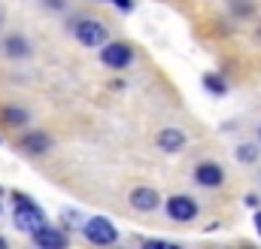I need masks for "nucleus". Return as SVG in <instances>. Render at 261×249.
I'll return each instance as SVG.
<instances>
[{"instance_id":"1","label":"nucleus","mask_w":261,"mask_h":249,"mask_svg":"<svg viewBox=\"0 0 261 249\" xmlns=\"http://www.w3.org/2000/svg\"><path fill=\"white\" fill-rule=\"evenodd\" d=\"M15 197V213H12V222H15V228L18 231H24V234H31V231H37L40 225H46V216H43V210L34 204V201H28L24 194H12Z\"/></svg>"},{"instance_id":"2","label":"nucleus","mask_w":261,"mask_h":249,"mask_svg":"<svg viewBox=\"0 0 261 249\" xmlns=\"http://www.w3.org/2000/svg\"><path fill=\"white\" fill-rule=\"evenodd\" d=\"M73 34H76V40H79L82 46H88V49L103 46V43H107V37H110L107 24H103V21H97V18H82V21H76Z\"/></svg>"},{"instance_id":"3","label":"nucleus","mask_w":261,"mask_h":249,"mask_svg":"<svg viewBox=\"0 0 261 249\" xmlns=\"http://www.w3.org/2000/svg\"><path fill=\"white\" fill-rule=\"evenodd\" d=\"M82 231H85V240H88V243H97V246H110V243H116V240H119L116 225H113L110 219H103V216L88 219Z\"/></svg>"},{"instance_id":"4","label":"nucleus","mask_w":261,"mask_h":249,"mask_svg":"<svg viewBox=\"0 0 261 249\" xmlns=\"http://www.w3.org/2000/svg\"><path fill=\"white\" fill-rule=\"evenodd\" d=\"M100 61L107 64V67H113V70H125L134 61V49H130L128 43H103Z\"/></svg>"},{"instance_id":"5","label":"nucleus","mask_w":261,"mask_h":249,"mask_svg":"<svg viewBox=\"0 0 261 249\" xmlns=\"http://www.w3.org/2000/svg\"><path fill=\"white\" fill-rule=\"evenodd\" d=\"M167 216L173 219V222H192L197 216V204L195 197H189V194H173V197H167Z\"/></svg>"},{"instance_id":"6","label":"nucleus","mask_w":261,"mask_h":249,"mask_svg":"<svg viewBox=\"0 0 261 249\" xmlns=\"http://www.w3.org/2000/svg\"><path fill=\"white\" fill-rule=\"evenodd\" d=\"M195 183L203 188H219L225 183V170L216 164V161H200L195 167Z\"/></svg>"},{"instance_id":"7","label":"nucleus","mask_w":261,"mask_h":249,"mask_svg":"<svg viewBox=\"0 0 261 249\" xmlns=\"http://www.w3.org/2000/svg\"><path fill=\"white\" fill-rule=\"evenodd\" d=\"M31 237H34V243L40 249H64L67 246V234L58 231V228H52V225H40L37 231H31Z\"/></svg>"},{"instance_id":"8","label":"nucleus","mask_w":261,"mask_h":249,"mask_svg":"<svg viewBox=\"0 0 261 249\" xmlns=\"http://www.w3.org/2000/svg\"><path fill=\"white\" fill-rule=\"evenodd\" d=\"M18 149L28 152V155H46V152L52 149V137L43 134V131H31V134H24V137L18 140Z\"/></svg>"},{"instance_id":"9","label":"nucleus","mask_w":261,"mask_h":249,"mask_svg":"<svg viewBox=\"0 0 261 249\" xmlns=\"http://www.w3.org/2000/svg\"><path fill=\"white\" fill-rule=\"evenodd\" d=\"M158 204H161V194H158L155 188L137 186L134 191H130V207H134V210H140V213H152Z\"/></svg>"},{"instance_id":"10","label":"nucleus","mask_w":261,"mask_h":249,"mask_svg":"<svg viewBox=\"0 0 261 249\" xmlns=\"http://www.w3.org/2000/svg\"><path fill=\"white\" fill-rule=\"evenodd\" d=\"M155 143H158L161 152H179V149L186 146V134H182L179 128H164V131H158Z\"/></svg>"},{"instance_id":"11","label":"nucleus","mask_w":261,"mask_h":249,"mask_svg":"<svg viewBox=\"0 0 261 249\" xmlns=\"http://www.w3.org/2000/svg\"><path fill=\"white\" fill-rule=\"evenodd\" d=\"M3 49H6L9 58H28V55H31V43H28L24 37H9V40L3 43Z\"/></svg>"},{"instance_id":"12","label":"nucleus","mask_w":261,"mask_h":249,"mask_svg":"<svg viewBox=\"0 0 261 249\" xmlns=\"http://www.w3.org/2000/svg\"><path fill=\"white\" fill-rule=\"evenodd\" d=\"M0 119H3V124H9V128H24L28 124V113L21 107H3L0 110Z\"/></svg>"},{"instance_id":"13","label":"nucleus","mask_w":261,"mask_h":249,"mask_svg":"<svg viewBox=\"0 0 261 249\" xmlns=\"http://www.w3.org/2000/svg\"><path fill=\"white\" fill-rule=\"evenodd\" d=\"M258 146H252V143H243V146H237V161L240 164H255L258 161Z\"/></svg>"},{"instance_id":"14","label":"nucleus","mask_w":261,"mask_h":249,"mask_svg":"<svg viewBox=\"0 0 261 249\" xmlns=\"http://www.w3.org/2000/svg\"><path fill=\"white\" fill-rule=\"evenodd\" d=\"M203 85H206L213 94H225V91H228V82H225L219 73H206V76H203Z\"/></svg>"},{"instance_id":"15","label":"nucleus","mask_w":261,"mask_h":249,"mask_svg":"<svg viewBox=\"0 0 261 249\" xmlns=\"http://www.w3.org/2000/svg\"><path fill=\"white\" fill-rule=\"evenodd\" d=\"M110 3H116V6H119V9H125V12H128L130 6H134L130 0H110Z\"/></svg>"},{"instance_id":"16","label":"nucleus","mask_w":261,"mask_h":249,"mask_svg":"<svg viewBox=\"0 0 261 249\" xmlns=\"http://www.w3.org/2000/svg\"><path fill=\"white\" fill-rule=\"evenodd\" d=\"M258 204H261V201L255 197V194H249V197H246V207H258Z\"/></svg>"},{"instance_id":"17","label":"nucleus","mask_w":261,"mask_h":249,"mask_svg":"<svg viewBox=\"0 0 261 249\" xmlns=\"http://www.w3.org/2000/svg\"><path fill=\"white\" fill-rule=\"evenodd\" d=\"M255 228H258V234H261V213H255Z\"/></svg>"},{"instance_id":"18","label":"nucleus","mask_w":261,"mask_h":249,"mask_svg":"<svg viewBox=\"0 0 261 249\" xmlns=\"http://www.w3.org/2000/svg\"><path fill=\"white\" fill-rule=\"evenodd\" d=\"M0 249H6V240H3V237H0Z\"/></svg>"},{"instance_id":"19","label":"nucleus","mask_w":261,"mask_h":249,"mask_svg":"<svg viewBox=\"0 0 261 249\" xmlns=\"http://www.w3.org/2000/svg\"><path fill=\"white\" fill-rule=\"evenodd\" d=\"M0 194H3V188H0Z\"/></svg>"},{"instance_id":"20","label":"nucleus","mask_w":261,"mask_h":249,"mask_svg":"<svg viewBox=\"0 0 261 249\" xmlns=\"http://www.w3.org/2000/svg\"><path fill=\"white\" fill-rule=\"evenodd\" d=\"M258 134H261V128H258Z\"/></svg>"}]
</instances>
